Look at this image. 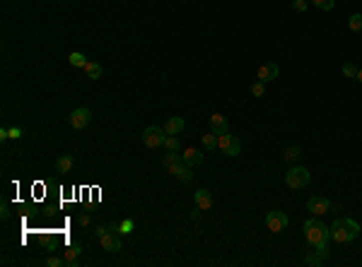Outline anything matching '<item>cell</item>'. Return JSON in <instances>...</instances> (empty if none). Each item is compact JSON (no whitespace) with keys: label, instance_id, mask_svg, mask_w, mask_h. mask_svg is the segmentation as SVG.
<instances>
[{"label":"cell","instance_id":"obj_1","mask_svg":"<svg viewBox=\"0 0 362 267\" xmlns=\"http://www.w3.org/2000/svg\"><path fill=\"white\" fill-rule=\"evenodd\" d=\"M328 229H331V239L336 243H350L360 236V224L350 217H338Z\"/></svg>","mask_w":362,"mask_h":267},{"label":"cell","instance_id":"obj_2","mask_svg":"<svg viewBox=\"0 0 362 267\" xmlns=\"http://www.w3.org/2000/svg\"><path fill=\"white\" fill-rule=\"evenodd\" d=\"M304 236L309 241V246L319 248V246H326V241L331 239V229L324 227L316 217H312V219L304 222Z\"/></svg>","mask_w":362,"mask_h":267},{"label":"cell","instance_id":"obj_3","mask_svg":"<svg viewBox=\"0 0 362 267\" xmlns=\"http://www.w3.org/2000/svg\"><path fill=\"white\" fill-rule=\"evenodd\" d=\"M309 181H312V174L306 171L304 166H292L288 174H285V183L288 188H292V190H304L309 186Z\"/></svg>","mask_w":362,"mask_h":267},{"label":"cell","instance_id":"obj_4","mask_svg":"<svg viewBox=\"0 0 362 267\" xmlns=\"http://www.w3.org/2000/svg\"><path fill=\"white\" fill-rule=\"evenodd\" d=\"M218 149H220L222 154H227V157H239V154H242V140L230 133L218 135Z\"/></svg>","mask_w":362,"mask_h":267},{"label":"cell","instance_id":"obj_5","mask_svg":"<svg viewBox=\"0 0 362 267\" xmlns=\"http://www.w3.org/2000/svg\"><path fill=\"white\" fill-rule=\"evenodd\" d=\"M164 137H167L164 128H154V125H150V128L142 130V142H145V147H150V149L162 147V145H164Z\"/></svg>","mask_w":362,"mask_h":267},{"label":"cell","instance_id":"obj_6","mask_svg":"<svg viewBox=\"0 0 362 267\" xmlns=\"http://www.w3.org/2000/svg\"><path fill=\"white\" fill-rule=\"evenodd\" d=\"M288 224H290L288 214L280 212V210H273V212H268V217H266V227H268L270 234H280V231H285Z\"/></svg>","mask_w":362,"mask_h":267},{"label":"cell","instance_id":"obj_7","mask_svg":"<svg viewBox=\"0 0 362 267\" xmlns=\"http://www.w3.org/2000/svg\"><path fill=\"white\" fill-rule=\"evenodd\" d=\"M90 120H92V111L82 106V108H75V111L70 113L68 123H70L72 130H84V128L90 125Z\"/></svg>","mask_w":362,"mask_h":267},{"label":"cell","instance_id":"obj_8","mask_svg":"<svg viewBox=\"0 0 362 267\" xmlns=\"http://www.w3.org/2000/svg\"><path fill=\"white\" fill-rule=\"evenodd\" d=\"M328 210H331V202L326 198H321V195H314V198L306 200V212H312L314 217H324Z\"/></svg>","mask_w":362,"mask_h":267},{"label":"cell","instance_id":"obj_9","mask_svg":"<svg viewBox=\"0 0 362 267\" xmlns=\"http://www.w3.org/2000/svg\"><path fill=\"white\" fill-rule=\"evenodd\" d=\"M99 243H102V248L106 253H118L121 251V239L116 234H112V231H106L104 236H99Z\"/></svg>","mask_w":362,"mask_h":267},{"label":"cell","instance_id":"obj_10","mask_svg":"<svg viewBox=\"0 0 362 267\" xmlns=\"http://www.w3.org/2000/svg\"><path fill=\"white\" fill-rule=\"evenodd\" d=\"M278 65H276V63H264V65L258 67V72H256V80H261V82H266V84H268V82H273L276 80V77H278Z\"/></svg>","mask_w":362,"mask_h":267},{"label":"cell","instance_id":"obj_11","mask_svg":"<svg viewBox=\"0 0 362 267\" xmlns=\"http://www.w3.org/2000/svg\"><path fill=\"white\" fill-rule=\"evenodd\" d=\"M210 133H215V135H224V133H230V125H227V118H224L222 113H212V116H210Z\"/></svg>","mask_w":362,"mask_h":267},{"label":"cell","instance_id":"obj_12","mask_svg":"<svg viewBox=\"0 0 362 267\" xmlns=\"http://www.w3.org/2000/svg\"><path fill=\"white\" fill-rule=\"evenodd\" d=\"M196 207L203 210V212H208L210 207H212V195H210V190H206V188L196 190Z\"/></svg>","mask_w":362,"mask_h":267},{"label":"cell","instance_id":"obj_13","mask_svg":"<svg viewBox=\"0 0 362 267\" xmlns=\"http://www.w3.org/2000/svg\"><path fill=\"white\" fill-rule=\"evenodd\" d=\"M181 157H184V164H186V166H198V164H203V154H200V149H196V147H188Z\"/></svg>","mask_w":362,"mask_h":267},{"label":"cell","instance_id":"obj_14","mask_svg":"<svg viewBox=\"0 0 362 267\" xmlns=\"http://www.w3.org/2000/svg\"><path fill=\"white\" fill-rule=\"evenodd\" d=\"M181 130H184V118H181V116H172V118H167V123H164V133L167 135H179Z\"/></svg>","mask_w":362,"mask_h":267},{"label":"cell","instance_id":"obj_15","mask_svg":"<svg viewBox=\"0 0 362 267\" xmlns=\"http://www.w3.org/2000/svg\"><path fill=\"white\" fill-rule=\"evenodd\" d=\"M300 157H302V147H297V145H290V147L282 149V161H288V164H294Z\"/></svg>","mask_w":362,"mask_h":267},{"label":"cell","instance_id":"obj_16","mask_svg":"<svg viewBox=\"0 0 362 267\" xmlns=\"http://www.w3.org/2000/svg\"><path fill=\"white\" fill-rule=\"evenodd\" d=\"M172 174L176 176V178H179L181 183H191V181H194V174H191V166H186V164H181V166H176V169H174Z\"/></svg>","mask_w":362,"mask_h":267},{"label":"cell","instance_id":"obj_17","mask_svg":"<svg viewBox=\"0 0 362 267\" xmlns=\"http://www.w3.org/2000/svg\"><path fill=\"white\" fill-rule=\"evenodd\" d=\"M162 164L167 166V169H169V174H172V171H174L176 166H181V164H184V157H179L176 152H167V157L162 159Z\"/></svg>","mask_w":362,"mask_h":267},{"label":"cell","instance_id":"obj_18","mask_svg":"<svg viewBox=\"0 0 362 267\" xmlns=\"http://www.w3.org/2000/svg\"><path fill=\"white\" fill-rule=\"evenodd\" d=\"M72 164H75V159H72V154H63V157L58 159V174H70Z\"/></svg>","mask_w":362,"mask_h":267},{"label":"cell","instance_id":"obj_19","mask_svg":"<svg viewBox=\"0 0 362 267\" xmlns=\"http://www.w3.org/2000/svg\"><path fill=\"white\" fill-rule=\"evenodd\" d=\"M82 70L87 72V77H92V80H99V77H102V65H99V63H90V60H87V65H84Z\"/></svg>","mask_w":362,"mask_h":267},{"label":"cell","instance_id":"obj_20","mask_svg":"<svg viewBox=\"0 0 362 267\" xmlns=\"http://www.w3.org/2000/svg\"><path fill=\"white\" fill-rule=\"evenodd\" d=\"M68 63L70 65H75V67H84L87 65V58H84L80 51H72V53L68 55Z\"/></svg>","mask_w":362,"mask_h":267},{"label":"cell","instance_id":"obj_21","mask_svg":"<svg viewBox=\"0 0 362 267\" xmlns=\"http://www.w3.org/2000/svg\"><path fill=\"white\" fill-rule=\"evenodd\" d=\"M78 255H80V246H78V243H72L68 251H66V265H75Z\"/></svg>","mask_w":362,"mask_h":267},{"label":"cell","instance_id":"obj_22","mask_svg":"<svg viewBox=\"0 0 362 267\" xmlns=\"http://www.w3.org/2000/svg\"><path fill=\"white\" fill-rule=\"evenodd\" d=\"M348 27L352 29V31H362V14L360 12L350 14V17H348Z\"/></svg>","mask_w":362,"mask_h":267},{"label":"cell","instance_id":"obj_23","mask_svg":"<svg viewBox=\"0 0 362 267\" xmlns=\"http://www.w3.org/2000/svg\"><path fill=\"white\" fill-rule=\"evenodd\" d=\"M200 142H203V147H206V149H215V147H218V135H215V133L203 135V137H200Z\"/></svg>","mask_w":362,"mask_h":267},{"label":"cell","instance_id":"obj_24","mask_svg":"<svg viewBox=\"0 0 362 267\" xmlns=\"http://www.w3.org/2000/svg\"><path fill=\"white\" fill-rule=\"evenodd\" d=\"M164 147H167V152H179V140H176V135H167V137H164Z\"/></svg>","mask_w":362,"mask_h":267},{"label":"cell","instance_id":"obj_25","mask_svg":"<svg viewBox=\"0 0 362 267\" xmlns=\"http://www.w3.org/2000/svg\"><path fill=\"white\" fill-rule=\"evenodd\" d=\"M358 70H360V67L355 65V63H346V65H343V75H346L348 80H355V77H358Z\"/></svg>","mask_w":362,"mask_h":267},{"label":"cell","instance_id":"obj_26","mask_svg":"<svg viewBox=\"0 0 362 267\" xmlns=\"http://www.w3.org/2000/svg\"><path fill=\"white\" fill-rule=\"evenodd\" d=\"M312 2H314V7H319V10H326V12L336 7V0H312Z\"/></svg>","mask_w":362,"mask_h":267},{"label":"cell","instance_id":"obj_27","mask_svg":"<svg viewBox=\"0 0 362 267\" xmlns=\"http://www.w3.org/2000/svg\"><path fill=\"white\" fill-rule=\"evenodd\" d=\"M251 94H254V96H264L266 94V82H261V80L254 82V84H251Z\"/></svg>","mask_w":362,"mask_h":267},{"label":"cell","instance_id":"obj_28","mask_svg":"<svg viewBox=\"0 0 362 267\" xmlns=\"http://www.w3.org/2000/svg\"><path fill=\"white\" fill-rule=\"evenodd\" d=\"M306 5H309L306 0H294V2H292L294 12H304V10H306Z\"/></svg>","mask_w":362,"mask_h":267},{"label":"cell","instance_id":"obj_29","mask_svg":"<svg viewBox=\"0 0 362 267\" xmlns=\"http://www.w3.org/2000/svg\"><path fill=\"white\" fill-rule=\"evenodd\" d=\"M46 263H48V267H60V265H66V260H60V258H48Z\"/></svg>","mask_w":362,"mask_h":267},{"label":"cell","instance_id":"obj_30","mask_svg":"<svg viewBox=\"0 0 362 267\" xmlns=\"http://www.w3.org/2000/svg\"><path fill=\"white\" fill-rule=\"evenodd\" d=\"M133 231V222H124V227H121V234H130Z\"/></svg>","mask_w":362,"mask_h":267},{"label":"cell","instance_id":"obj_31","mask_svg":"<svg viewBox=\"0 0 362 267\" xmlns=\"http://www.w3.org/2000/svg\"><path fill=\"white\" fill-rule=\"evenodd\" d=\"M10 137L17 140V137H20V128H10Z\"/></svg>","mask_w":362,"mask_h":267},{"label":"cell","instance_id":"obj_32","mask_svg":"<svg viewBox=\"0 0 362 267\" xmlns=\"http://www.w3.org/2000/svg\"><path fill=\"white\" fill-rule=\"evenodd\" d=\"M355 80H358V82H362V67H360V70H358V77H355Z\"/></svg>","mask_w":362,"mask_h":267}]
</instances>
